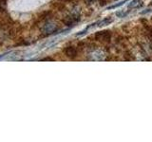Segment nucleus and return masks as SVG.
<instances>
[{
    "label": "nucleus",
    "instance_id": "obj_1",
    "mask_svg": "<svg viewBox=\"0 0 152 142\" xmlns=\"http://www.w3.org/2000/svg\"><path fill=\"white\" fill-rule=\"evenodd\" d=\"M111 37L112 33L110 30H101L94 34V39L102 43H109L111 40Z\"/></svg>",
    "mask_w": 152,
    "mask_h": 142
},
{
    "label": "nucleus",
    "instance_id": "obj_2",
    "mask_svg": "<svg viewBox=\"0 0 152 142\" xmlns=\"http://www.w3.org/2000/svg\"><path fill=\"white\" fill-rule=\"evenodd\" d=\"M79 21H80V15H79V14H71V15H69V16H66L63 20L65 25L66 26H69V27L74 26L75 24L77 22H79Z\"/></svg>",
    "mask_w": 152,
    "mask_h": 142
},
{
    "label": "nucleus",
    "instance_id": "obj_3",
    "mask_svg": "<svg viewBox=\"0 0 152 142\" xmlns=\"http://www.w3.org/2000/svg\"><path fill=\"white\" fill-rule=\"evenodd\" d=\"M65 54L66 57H69V59H75L76 57L78 56V50H77V47H75V46H66L65 50Z\"/></svg>",
    "mask_w": 152,
    "mask_h": 142
},
{
    "label": "nucleus",
    "instance_id": "obj_4",
    "mask_svg": "<svg viewBox=\"0 0 152 142\" xmlns=\"http://www.w3.org/2000/svg\"><path fill=\"white\" fill-rule=\"evenodd\" d=\"M57 26L56 24L54 23H48L47 25L44 27V30H43V31H44L45 33H47V34H51V33H53L57 30Z\"/></svg>",
    "mask_w": 152,
    "mask_h": 142
},
{
    "label": "nucleus",
    "instance_id": "obj_5",
    "mask_svg": "<svg viewBox=\"0 0 152 142\" xmlns=\"http://www.w3.org/2000/svg\"><path fill=\"white\" fill-rule=\"evenodd\" d=\"M142 5H144V3H142V0H133V1L130 2L129 5H128V8L129 9H139V8L142 7Z\"/></svg>",
    "mask_w": 152,
    "mask_h": 142
},
{
    "label": "nucleus",
    "instance_id": "obj_6",
    "mask_svg": "<svg viewBox=\"0 0 152 142\" xmlns=\"http://www.w3.org/2000/svg\"><path fill=\"white\" fill-rule=\"evenodd\" d=\"M113 22V18L111 16H108V17H106L104 19V20L100 21L97 23V26L98 27H104V26H107L109 24H111Z\"/></svg>",
    "mask_w": 152,
    "mask_h": 142
},
{
    "label": "nucleus",
    "instance_id": "obj_7",
    "mask_svg": "<svg viewBox=\"0 0 152 142\" xmlns=\"http://www.w3.org/2000/svg\"><path fill=\"white\" fill-rule=\"evenodd\" d=\"M144 30L147 38L152 41V27H150L148 24H144Z\"/></svg>",
    "mask_w": 152,
    "mask_h": 142
},
{
    "label": "nucleus",
    "instance_id": "obj_8",
    "mask_svg": "<svg viewBox=\"0 0 152 142\" xmlns=\"http://www.w3.org/2000/svg\"><path fill=\"white\" fill-rule=\"evenodd\" d=\"M129 12L130 11H126V12H118L117 13H116V15L118 16V17H121V18H123V17H125L126 15H127L128 13H129Z\"/></svg>",
    "mask_w": 152,
    "mask_h": 142
},
{
    "label": "nucleus",
    "instance_id": "obj_9",
    "mask_svg": "<svg viewBox=\"0 0 152 142\" xmlns=\"http://www.w3.org/2000/svg\"><path fill=\"white\" fill-rule=\"evenodd\" d=\"M125 2H126V1H123V2H121V3H118V4H115V5H113V6L109 7V8H108V9H114V8L120 7V6H122V5H124V4H125Z\"/></svg>",
    "mask_w": 152,
    "mask_h": 142
},
{
    "label": "nucleus",
    "instance_id": "obj_10",
    "mask_svg": "<svg viewBox=\"0 0 152 142\" xmlns=\"http://www.w3.org/2000/svg\"><path fill=\"white\" fill-rule=\"evenodd\" d=\"M151 12V9H146L145 11L142 12L141 13H142V14H145V13H147V12Z\"/></svg>",
    "mask_w": 152,
    "mask_h": 142
},
{
    "label": "nucleus",
    "instance_id": "obj_11",
    "mask_svg": "<svg viewBox=\"0 0 152 142\" xmlns=\"http://www.w3.org/2000/svg\"><path fill=\"white\" fill-rule=\"evenodd\" d=\"M42 61H53L51 58H45V59H43Z\"/></svg>",
    "mask_w": 152,
    "mask_h": 142
}]
</instances>
